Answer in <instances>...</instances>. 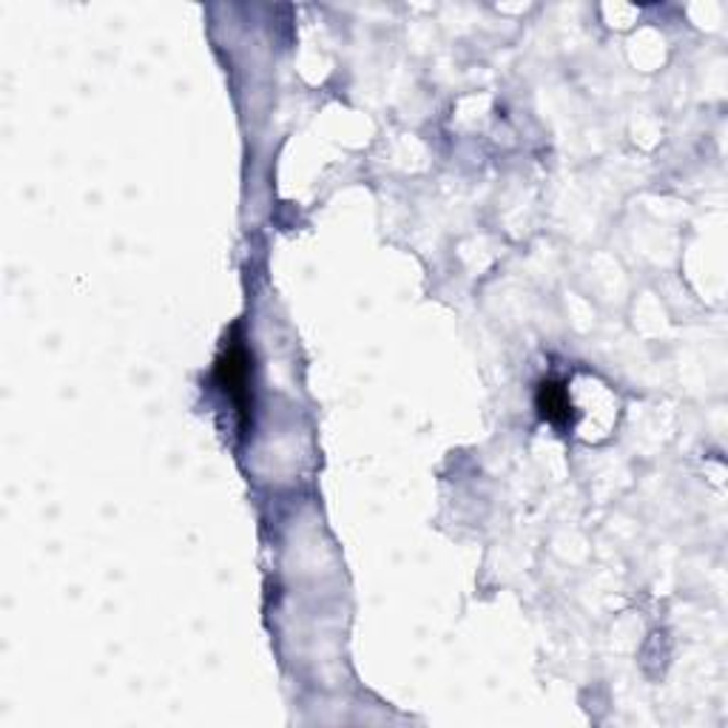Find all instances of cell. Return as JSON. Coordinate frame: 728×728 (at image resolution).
Listing matches in <instances>:
<instances>
[{
	"mask_svg": "<svg viewBox=\"0 0 728 728\" xmlns=\"http://www.w3.org/2000/svg\"><path fill=\"white\" fill-rule=\"evenodd\" d=\"M217 382L226 390L228 396L234 398L236 407L242 413V425H247V407H251V365H247L245 347L240 342H231L222 354L220 365H217Z\"/></svg>",
	"mask_w": 728,
	"mask_h": 728,
	"instance_id": "1",
	"label": "cell"
},
{
	"mask_svg": "<svg viewBox=\"0 0 728 728\" xmlns=\"http://www.w3.org/2000/svg\"><path fill=\"white\" fill-rule=\"evenodd\" d=\"M535 404H538V411H541V416H544L546 421L555 427H566L569 425V418H573L569 393H566V388L561 382H552V379L541 382Z\"/></svg>",
	"mask_w": 728,
	"mask_h": 728,
	"instance_id": "2",
	"label": "cell"
}]
</instances>
